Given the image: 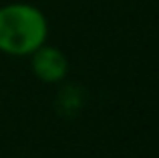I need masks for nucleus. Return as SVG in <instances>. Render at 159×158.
Returning a JSON list of instances; mask_svg holds the SVG:
<instances>
[{"mask_svg":"<svg viewBox=\"0 0 159 158\" xmlns=\"http://www.w3.org/2000/svg\"><path fill=\"white\" fill-rule=\"evenodd\" d=\"M30 69L34 77L43 83H61L69 73V59L58 47L52 45H40L36 51L28 55Z\"/></svg>","mask_w":159,"mask_h":158,"instance_id":"2","label":"nucleus"},{"mask_svg":"<svg viewBox=\"0 0 159 158\" xmlns=\"http://www.w3.org/2000/svg\"><path fill=\"white\" fill-rule=\"evenodd\" d=\"M48 39V18L39 6L8 2L0 6V53L28 57Z\"/></svg>","mask_w":159,"mask_h":158,"instance_id":"1","label":"nucleus"}]
</instances>
